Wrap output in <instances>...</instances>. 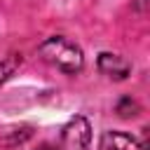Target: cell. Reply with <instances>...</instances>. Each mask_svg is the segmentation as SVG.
Returning a JSON list of instances; mask_svg holds the SVG:
<instances>
[{
	"label": "cell",
	"mask_w": 150,
	"mask_h": 150,
	"mask_svg": "<svg viewBox=\"0 0 150 150\" xmlns=\"http://www.w3.org/2000/svg\"><path fill=\"white\" fill-rule=\"evenodd\" d=\"M40 54H42L52 66H56L59 70H63V73H68V75H75V73L82 70V66H84L82 49H80L75 42H70V40H66V38H61V35H54V38L45 40V42L40 45Z\"/></svg>",
	"instance_id": "cell-1"
},
{
	"label": "cell",
	"mask_w": 150,
	"mask_h": 150,
	"mask_svg": "<svg viewBox=\"0 0 150 150\" xmlns=\"http://www.w3.org/2000/svg\"><path fill=\"white\" fill-rule=\"evenodd\" d=\"M91 141V129L84 117H73L61 134V150H87Z\"/></svg>",
	"instance_id": "cell-2"
},
{
	"label": "cell",
	"mask_w": 150,
	"mask_h": 150,
	"mask_svg": "<svg viewBox=\"0 0 150 150\" xmlns=\"http://www.w3.org/2000/svg\"><path fill=\"white\" fill-rule=\"evenodd\" d=\"M98 150H148V148L143 141H138L127 131H103Z\"/></svg>",
	"instance_id": "cell-3"
},
{
	"label": "cell",
	"mask_w": 150,
	"mask_h": 150,
	"mask_svg": "<svg viewBox=\"0 0 150 150\" xmlns=\"http://www.w3.org/2000/svg\"><path fill=\"white\" fill-rule=\"evenodd\" d=\"M98 68H101V73H105L108 77H115V80H124L129 75V70H131V66L122 56L108 54V52H103L98 56Z\"/></svg>",
	"instance_id": "cell-4"
},
{
	"label": "cell",
	"mask_w": 150,
	"mask_h": 150,
	"mask_svg": "<svg viewBox=\"0 0 150 150\" xmlns=\"http://www.w3.org/2000/svg\"><path fill=\"white\" fill-rule=\"evenodd\" d=\"M38 150H59V148H54V145H49V143H42V145H38Z\"/></svg>",
	"instance_id": "cell-5"
}]
</instances>
